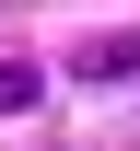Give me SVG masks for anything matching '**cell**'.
<instances>
[{
  "mask_svg": "<svg viewBox=\"0 0 140 151\" xmlns=\"http://www.w3.org/2000/svg\"><path fill=\"white\" fill-rule=\"evenodd\" d=\"M35 93H47V70H23V58H12V70H0V116H23Z\"/></svg>",
  "mask_w": 140,
  "mask_h": 151,
  "instance_id": "1",
  "label": "cell"
}]
</instances>
